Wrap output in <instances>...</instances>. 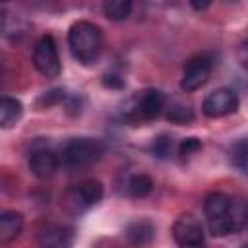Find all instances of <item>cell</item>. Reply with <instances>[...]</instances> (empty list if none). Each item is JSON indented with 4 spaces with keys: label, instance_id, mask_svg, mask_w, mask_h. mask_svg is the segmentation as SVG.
Masks as SVG:
<instances>
[{
    "label": "cell",
    "instance_id": "3957f363",
    "mask_svg": "<svg viewBox=\"0 0 248 248\" xmlns=\"http://www.w3.org/2000/svg\"><path fill=\"white\" fill-rule=\"evenodd\" d=\"M167 97L161 89L155 87H147L136 95H132L128 99V103L124 105V118L130 122H149L153 118H157L161 114V110L165 108Z\"/></svg>",
    "mask_w": 248,
    "mask_h": 248
},
{
    "label": "cell",
    "instance_id": "d4e9b609",
    "mask_svg": "<svg viewBox=\"0 0 248 248\" xmlns=\"http://www.w3.org/2000/svg\"><path fill=\"white\" fill-rule=\"evenodd\" d=\"M192 4V8H196V10H205L207 6H209V2H190Z\"/></svg>",
    "mask_w": 248,
    "mask_h": 248
},
{
    "label": "cell",
    "instance_id": "9a60e30c",
    "mask_svg": "<svg viewBox=\"0 0 248 248\" xmlns=\"http://www.w3.org/2000/svg\"><path fill=\"white\" fill-rule=\"evenodd\" d=\"M229 221H231L232 234L240 232L242 229L248 227V202L244 198H232L231 211H229Z\"/></svg>",
    "mask_w": 248,
    "mask_h": 248
},
{
    "label": "cell",
    "instance_id": "ac0fdd59",
    "mask_svg": "<svg viewBox=\"0 0 248 248\" xmlns=\"http://www.w3.org/2000/svg\"><path fill=\"white\" fill-rule=\"evenodd\" d=\"M103 12L112 21H124V19H128V16L132 12V2H128V0H110V2L103 4Z\"/></svg>",
    "mask_w": 248,
    "mask_h": 248
},
{
    "label": "cell",
    "instance_id": "7c38bea8",
    "mask_svg": "<svg viewBox=\"0 0 248 248\" xmlns=\"http://www.w3.org/2000/svg\"><path fill=\"white\" fill-rule=\"evenodd\" d=\"M153 236H155V227L147 219L134 221L126 229V238H128V242L134 248H145V246H149L151 240H153Z\"/></svg>",
    "mask_w": 248,
    "mask_h": 248
},
{
    "label": "cell",
    "instance_id": "44dd1931",
    "mask_svg": "<svg viewBox=\"0 0 248 248\" xmlns=\"http://www.w3.org/2000/svg\"><path fill=\"white\" fill-rule=\"evenodd\" d=\"M198 151H202V141L198 138H186L182 140V143L178 145V155L182 159H190L194 157Z\"/></svg>",
    "mask_w": 248,
    "mask_h": 248
},
{
    "label": "cell",
    "instance_id": "ffe728a7",
    "mask_svg": "<svg viewBox=\"0 0 248 248\" xmlns=\"http://www.w3.org/2000/svg\"><path fill=\"white\" fill-rule=\"evenodd\" d=\"M151 153H153L155 157H159V159L170 157V153H172V138L167 136V134L157 136V138L153 140V143H151Z\"/></svg>",
    "mask_w": 248,
    "mask_h": 248
},
{
    "label": "cell",
    "instance_id": "5b68a950",
    "mask_svg": "<svg viewBox=\"0 0 248 248\" xmlns=\"http://www.w3.org/2000/svg\"><path fill=\"white\" fill-rule=\"evenodd\" d=\"M101 198H103V184L95 178H89V180H81L79 184L72 186L64 196V203L70 211L81 213L97 205Z\"/></svg>",
    "mask_w": 248,
    "mask_h": 248
},
{
    "label": "cell",
    "instance_id": "603a6c76",
    "mask_svg": "<svg viewBox=\"0 0 248 248\" xmlns=\"http://www.w3.org/2000/svg\"><path fill=\"white\" fill-rule=\"evenodd\" d=\"M236 58H238L240 66L248 70V39L238 45V48H236Z\"/></svg>",
    "mask_w": 248,
    "mask_h": 248
},
{
    "label": "cell",
    "instance_id": "cb8c5ba5",
    "mask_svg": "<svg viewBox=\"0 0 248 248\" xmlns=\"http://www.w3.org/2000/svg\"><path fill=\"white\" fill-rule=\"evenodd\" d=\"M103 83L108 85V87H124V79H120V78H116V76H108V74L105 76Z\"/></svg>",
    "mask_w": 248,
    "mask_h": 248
},
{
    "label": "cell",
    "instance_id": "7a4b0ae2",
    "mask_svg": "<svg viewBox=\"0 0 248 248\" xmlns=\"http://www.w3.org/2000/svg\"><path fill=\"white\" fill-rule=\"evenodd\" d=\"M103 151V143L95 138H70L62 143L58 155L68 169H87L101 159Z\"/></svg>",
    "mask_w": 248,
    "mask_h": 248
},
{
    "label": "cell",
    "instance_id": "8fae6325",
    "mask_svg": "<svg viewBox=\"0 0 248 248\" xmlns=\"http://www.w3.org/2000/svg\"><path fill=\"white\" fill-rule=\"evenodd\" d=\"M62 161L60 155L43 145V147H33V151L29 153V169L37 178H50L56 174V170L60 169Z\"/></svg>",
    "mask_w": 248,
    "mask_h": 248
},
{
    "label": "cell",
    "instance_id": "8992f818",
    "mask_svg": "<svg viewBox=\"0 0 248 248\" xmlns=\"http://www.w3.org/2000/svg\"><path fill=\"white\" fill-rule=\"evenodd\" d=\"M33 66L45 78H58L60 76L62 64H60L58 48H56L52 35H43L37 41V45L33 48Z\"/></svg>",
    "mask_w": 248,
    "mask_h": 248
},
{
    "label": "cell",
    "instance_id": "277c9868",
    "mask_svg": "<svg viewBox=\"0 0 248 248\" xmlns=\"http://www.w3.org/2000/svg\"><path fill=\"white\" fill-rule=\"evenodd\" d=\"M232 198L225 192H211L203 202V213L207 221V229L213 236H227L232 234L229 211H231Z\"/></svg>",
    "mask_w": 248,
    "mask_h": 248
},
{
    "label": "cell",
    "instance_id": "52a82bcc",
    "mask_svg": "<svg viewBox=\"0 0 248 248\" xmlns=\"http://www.w3.org/2000/svg\"><path fill=\"white\" fill-rule=\"evenodd\" d=\"M211 72H213V60L209 54L192 56L184 66V72L180 78V89L186 93L200 89L202 85L207 83V79L211 78Z\"/></svg>",
    "mask_w": 248,
    "mask_h": 248
},
{
    "label": "cell",
    "instance_id": "9c48e42d",
    "mask_svg": "<svg viewBox=\"0 0 248 248\" xmlns=\"http://www.w3.org/2000/svg\"><path fill=\"white\" fill-rule=\"evenodd\" d=\"M202 110L205 116L209 118H223L229 116L232 112L238 110V97L232 89L229 87H219L215 91H211L203 103H202Z\"/></svg>",
    "mask_w": 248,
    "mask_h": 248
},
{
    "label": "cell",
    "instance_id": "ba28073f",
    "mask_svg": "<svg viewBox=\"0 0 248 248\" xmlns=\"http://www.w3.org/2000/svg\"><path fill=\"white\" fill-rule=\"evenodd\" d=\"M172 238L178 248H205L202 223L190 213H182L174 221Z\"/></svg>",
    "mask_w": 248,
    "mask_h": 248
},
{
    "label": "cell",
    "instance_id": "2e32d148",
    "mask_svg": "<svg viewBox=\"0 0 248 248\" xmlns=\"http://www.w3.org/2000/svg\"><path fill=\"white\" fill-rule=\"evenodd\" d=\"M153 190V180L149 174L145 172H138V174H132L128 180H126V192L128 196L132 198H145L147 194H151Z\"/></svg>",
    "mask_w": 248,
    "mask_h": 248
},
{
    "label": "cell",
    "instance_id": "4fadbf2b",
    "mask_svg": "<svg viewBox=\"0 0 248 248\" xmlns=\"http://www.w3.org/2000/svg\"><path fill=\"white\" fill-rule=\"evenodd\" d=\"M21 229H23V215L19 211H14V209L2 211L0 215V242L2 244L16 240Z\"/></svg>",
    "mask_w": 248,
    "mask_h": 248
},
{
    "label": "cell",
    "instance_id": "30bf717a",
    "mask_svg": "<svg viewBox=\"0 0 248 248\" xmlns=\"http://www.w3.org/2000/svg\"><path fill=\"white\" fill-rule=\"evenodd\" d=\"M39 248H72L74 244V229L62 223H43L37 231Z\"/></svg>",
    "mask_w": 248,
    "mask_h": 248
},
{
    "label": "cell",
    "instance_id": "e0dca14e",
    "mask_svg": "<svg viewBox=\"0 0 248 248\" xmlns=\"http://www.w3.org/2000/svg\"><path fill=\"white\" fill-rule=\"evenodd\" d=\"M229 159L236 170H240L242 174H248V138H240L231 145Z\"/></svg>",
    "mask_w": 248,
    "mask_h": 248
},
{
    "label": "cell",
    "instance_id": "7402d4cb",
    "mask_svg": "<svg viewBox=\"0 0 248 248\" xmlns=\"http://www.w3.org/2000/svg\"><path fill=\"white\" fill-rule=\"evenodd\" d=\"M64 99V89H50L48 93H45L39 101H37V105L39 107H50V105H54V103H58V101H62Z\"/></svg>",
    "mask_w": 248,
    "mask_h": 248
},
{
    "label": "cell",
    "instance_id": "6da1fadb",
    "mask_svg": "<svg viewBox=\"0 0 248 248\" xmlns=\"http://www.w3.org/2000/svg\"><path fill=\"white\" fill-rule=\"evenodd\" d=\"M68 46L78 62L93 64L103 48V33L95 23L79 19L68 31Z\"/></svg>",
    "mask_w": 248,
    "mask_h": 248
},
{
    "label": "cell",
    "instance_id": "d6986e66",
    "mask_svg": "<svg viewBox=\"0 0 248 248\" xmlns=\"http://www.w3.org/2000/svg\"><path fill=\"white\" fill-rule=\"evenodd\" d=\"M167 118H169L170 122H174V124H190V122L194 120V110H192L188 105L176 103V105H172V107L169 108Z\"/></svg>",
    "mask_w": 248,
    "mask_h": 248
},
{
    "label": "cell",
    "instance_id": "5bb4252c",
    "mask_svg": "<svg viewBox=\"0 0 248 248\" xmlns=\"http://www.w3.org/2000/svg\"><path fill=\"white\" fill-rule=\"evenodd\" d=\"M23 114V105L16 97L4 95L0 99V126L2 128H12Z\"/></svg>",
    "mask_w": 248,
    "mask_h": 248
}]
</instances>
